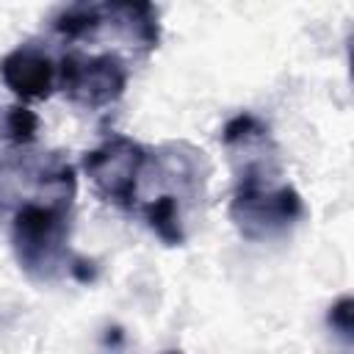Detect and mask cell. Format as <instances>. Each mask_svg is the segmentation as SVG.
Instances as JSON below:
<instances>
[{"mask_svg":"<svg viewBox=\"0 0 354 354\" xmlns=\"http://www.w3.org/2000/svg\"><path fill=\"white\" fill-rule=\"evenodd\" d=\"M72 216L66 205L30 202L14 210L11 243L22 271L39 282L72 277L77 282L94 279V263L69 246Z\"/></svg>","mask_w":354,"mask_h":354,"instance_id":"3957f363","label":"cell"},{"mask_svg":"<svg viewBox=\"0 0 354 354\" xmlns=\"http://www.w3.org/2000/svg\"><path fill=\"white\" fill-rule=\"evenodd\" d=\"M221 144L235 174L230 202L235 230L249 241L285 235L304 216V202L285 180L279 147L268 124L254 113H238L224 124Z\"/></svg>","mask_w":354,"mask_h":354,"instance_id":"6da1fadb","label":"cell"},{"mask_svg":"<svg viewBox=\"0 0 354 354\" xmlns=\"http://www.w3.org/2000/svg\"><path fill=\"white\" fill-rule=\"evenodd\" d=\"M163 354H183V351H163Z\"/></svg>","mask_w":354,"mask_h":354,"instance_id":"ba28073f","label":"cell"},{"mask_svg":"<svg viewBox=\"0 0 354 354\" xmlns=\"http://www.w3.org/2000/svg\"><path fill=\"white\" fill-rule=\"evenodd\" d=\"M0 77L19 100H44L58 88V61L44 47L25 41L0 58Z\"/></svg>","mask_w":354,"mask_h":354,"instance_id":"8992f818","label":"cell"},{"mask_svg":"<svg viewBox=\"0 0 354 354\" xmlns=\"http://www.w3.org/2000/svg\"><path fill=\"white\" fill-rule=\"evenodd\" d=\"M147 147L133 141L130 136L111 133L102 144H97L83 158V171L94 188V194L122 210H133L138 177L147 163Z\"/></svg>","mask_w":354,"mask_h":354,"instance_id":"5b68a950","label":"cell"},{"mask_svg":"<svg viewBox=\"0 0 354 354\" xmlns=\"http://www.w3.org/2000/svg\"><path fill=\"white\" fill-rule=\"evenodd\" d=\"M326 321H329L332 332L348 343V340H351V299H348V296L337 299V301L329 307Z\"/></svg>","mask_w":354,"mask_h":354,"instance_id":"52a82bcc","label":"cell"},{"mask_svg":"<svg viewBox=\"0 0 354 354\" xmlns=\"http://www.w3.org/2000/svg\"><path fill=\"white\" fill-rule=\"evenodd\" d=\"M130 66L124 58L100 50H66L58 58V88L64 97L86 111H102L122 100Z\"/></svg>","mask_w":354,"mask_h":354,"instance_id":"277c9868","label":"cell"},{"mask_svg":"<svg viewBox=\"0 0 354 354\" xmlns=\"http://www.w3.org/2000/svg\"><path fill=\"white\" fill-rule=\"evenodd\" d=\"M53 30L69 44H102L124 61L147 58L160 41L152 3H75L58 11Z\"/></svg>","mask_w":354,"mask_h":354,"instance_id":"7a4b0ae2","label":"cell"}]
</instances>
